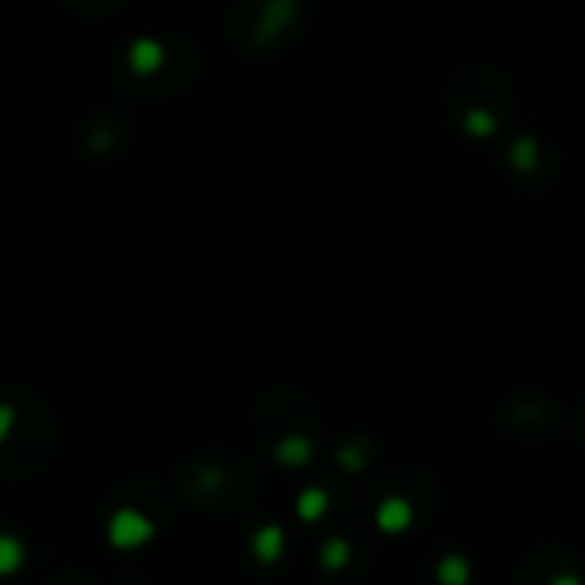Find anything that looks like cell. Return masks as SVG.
<instances>
[{"label":"cell","mask_w":585,"mask_h":585,"mask_svg":"<svg viewBox=\"0 0 585 585\" xmlns=\"http://www.w3.org/2000/svg\"><path fill=\"white\" fill-rule=\"evenodd\" d=\"M468 561L462 555H448V558H441V565H438V579L441 585H465L468 582Z\"/></svg>","instance_id":"obj_5"},{"label":"cell","mask_w":585,"mask_h":585,"mask_svg":"<svg viewBox=\"0 0 585 585\" xmlns=\"http://www.w3.org/2000/svg\"><path fill=\"white\" fill-rule=\"evenodd\" d=\"M296 510H300L303 520H321L327 513V493L324 489H307L300 496V503H296Z\"/></svg>","instance_id":"obj_8"},{"label":"cell","mask_w":585,"mask_h":585,"mask_svg":"<svg viewBox=\"0 0 585 585\" xmlns=\"http://www.w3.org/2000/svg\"><path fill=\"white\" fill-rule=\"evenodd\" d=\"M111 534H114L117 544H142L145 537L152 534V524L138 517V513H121V517L114 520Z\"/></svg>","instance_id":"obj_2"},{"label":"cell","mask_w":585,"mask_h":585,"mask_svg":"<svg viewBox=\"0 0 585 585\" xmlns=\"http://www.w3.org/2000/svg\"><path fill=\"white\" fill-rule=\"evenodd\" d=\"M510 162L520 169V173H534L537 169V142L534 138H517L510 148Z\"/></svg>","instance_id":"obj_6"},{"label":"cell","mask_w":585,"mask_h":585,"mask_svg":"<svg viewBox=\"0 0 585 585\" xmlns=\"http://www.w3.org/2000/svg\"><path fill=\"white\" fill-rule=\"evenodd\" d=\"M465 131L472 138H489L496 131V117L486 111V107H472V111L465 114Z\"/></svg>","instance_id":"obj_7"},{"label":"cell","mask_w":585,"mask_h":585,"mask_svg":"<svg viewBox=\"0 0 585 585\" xmlns=\"http://www.w3.org/2000/svg\"><path fill=\"white\" fill-rule=\"evenodd\" d=\"M551 585H582L579 579H575V575H558V579L555 582H551Z\"/></svg>","instance_id":"obj_10"},{"label":"cell","mask_w":585,"mask_h":585,"mask_svg":"<svg viewBox=\"0 0 585 585\" xmlns=\"http://www.w3.org/2000/svg\"><path fill=\"white\" fill-rule=\"evenodd\" d=\"M252 551L259 555V561H265V565H272L279 555H283V530L279 527H262L259 534L252 537Z\"/></svg>","instance_id":"obj_3"},{"label":"cell","mask_w":585,"mask_h":585,"mask_svg":"<svg viewBox=\"0 0 585 585\" xmlns=\"http://www.w3.org/2000/svg\"><path fill=\"white\" fill-rule=\"evenodd\" d=\"M310 455H314V448H310V441L307 438H300V434H293V438H283L276 444V458L283 465H307L310 462Z\"/></svg>","instance_id":"obj_4"},{"label":"cell","mask_w":585,"mask_h":585,"mask_svg":"<svg viewBox=\"0 0 585 585\" xmlns=\"http://www.w3.org/2000/svg\"><path fill=\"white\" fill-rule=\"evenodd\" d=\"M376 520H379V527H382V530H389V534H400V530H407V527H410L413 510H410L407 499L389 496V499H382V503H379Z\"/></svg>","instance_id":"obj_1"},{"label":"cell","mask_w":585,"mask_h":585,"mask_svg":"<svg viewBox=\"0 0 585 585\" xmlns=\"http://www.w3.org/2000/svg\"><path fill=\"white\" fill-rule=\"evenodd\" d=\"M348 558H351V551H348L345 537H331V541H327V548H324V555H321L324 568H331V572H341V568L348 565Z\"/></svg>","instance_id":"obj_9"}]
</instances>
